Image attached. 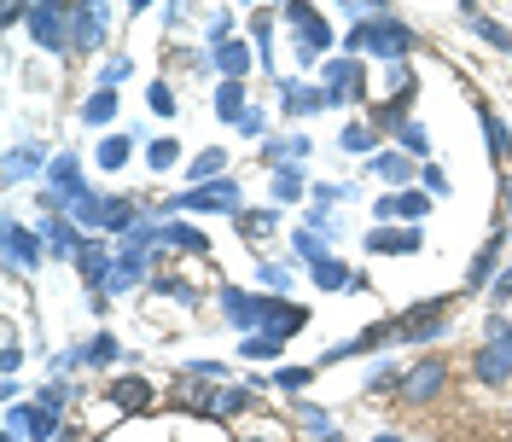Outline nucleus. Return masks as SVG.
Instances as JSON below:
<instances>
[{
	"mask_svg": "<svg viewBox=\"0 0 512 442\" xmlns=\"http://www.w3.org/2000/svg\"><path fill=\"white\" fill-rule=\"evenodd\" d=\"M419 47L414 24H402L396 12H384V18H367V24H355L350 35H344V53L350 59H384V64H408V53Z\"/></svg>",
	"mask_w": 512,
	"mask_h": 442,
	"instance_id": "1",
	"label": "nucleus"
},
{
	"mask_svg": "<svg viewBox=\"0 0 512 442\" xmlns=\"http://www.w3.org/2000/svg\"><path fill=\"white\" fill-rule=\"evenodd\" d=\"M158 216H239V181L222 175L210 187H187V192H175V198H158L152 221Z\"/></svg>",
	"mask_w": 512,
	"mask_h": 442,
	"instance_id": "2",
	"label": "nucleus"
},
{
	"mask_svg": "<svg viewBox=\"0 0 512 442\" xmlns=\"http://www.w3.org/2000/svg\"><path fill=\"white\" fill-rule=\"evenodd\" d=\"M460 297L466 291H448V297H431V303H414L408 315H396L402 344H437V338H448V320H454V303Z\"/></svg>",
	"mask_w": 512,
	"mask_h": 442,
	"instance_id": "3",
	"label": "nucleus"
},
{
	"mask_svg": "<svg viewBox=\"0 0 512 442\" xmlns=\"http://www.w3.org/2000/svg\"><path fill=\"white\" fill-rule=\"evenodd\" d=\"M448 379H454L448 355H437V349H431V355H419L414 367H402V384H396V390H402V402L425 408V402H437V396L448 390Z\"/></svg>",
	"mask_w": 512,
	"mask_h": 442,
	"instance_id": "4",
	"label": "nucleus"
},
{
	"mask_svg": "<svg viewBox=\"0 0 512 442\" xmlns=\"http://www.w3.org/2000/svg\"><path fill=\"white\" fill-rule=\"evenodd\" d=\"M280 18H286L291 30H297V64H303V70H309V64H320V53L332 47V24L320 18L315 6H303V0L280 6Z\"/></svg>",
	"mask_w": 512,
	"mask_h": 442,
	"instance_id": "5",
	"label": "nucleus"
},
{
	"mask_svg": "<svg viewBox=\"0 0 512 442\" xmlns=\"http://www.w3.org/2000/svg\"><path fill=\"white\" fill-rule=\"evenodd\" d=\"M6 437L18 442H59L64 437V419L41 402H6Z\"/></svg>",
	"mask_w": 512,
	"mask_h": 442,
	"instance_id": "6",
	"label": "nucleus"
},
{
	"mask_svg": "<svg viewBox=\"0 0 512 442\" xmlns=\"http://www.w3.org/2000/svg\"><path fill=\"white\" fill-rule=\"evenodd\" d=\"M320 88H326V105H367V64L361 59H326L320 64Z\"/></svg>",
	"mask_w": 512,
	"mask_h": 442,
	"instance_id": "7",
	"label": "nucleus"
},
{
	"mask_svg": "<svg viewBox=\"0 0 512 442\" xmlns=\"http://www.w3.org/2000/svg\"><path fill=\"white\" fill-rule=\"evenodd\" d=\"M390 344H402V326H396V320L361 326L355 338H344V344H332L326 355H320V361H315V373H320V367H338V361H355V355H379V349H390Z\"/></svg>",
	"mask_w": 512,
	"mask_h": 442,
	"instance_id": "8",
	"label": "nucleus"
},
{
	"mask_svg": "<svg viewBox=\"0 0 512 442\" xmlns=\"http://www.w3.org/2000/svg\"><path fill=\"white\" fill-rule=\"evenodd\" d=\"M30 35H35V47H47L53 59L70 53V6H59V0L30 6Z\"/></svg>",
	"mask_w": 512,
	"mask_h": 442,
	"instance_id": "9",
	"label": "nucleus"
},
{
	"mask_svg": "<svg viewBox=\"0 0 512 442\" xmlns=\"http://www.w3.org/2000/svg\"><path fill=\"white\" fill-rule=\"evenodd\" d=\"M431 216V192H384V198H373V227H390V221H408V227H419V221Z\"/></svg>",
	"mask_w": 512,
	"mask_h": 442,
	"instance_id": "10",
	"label": "nucleus"
},
{
	"mask_svg": "<svg viewBox=\"0 0 512 442\" xmlns=\"http://www.w3.org/2000/svg\"><path fill=\"white\" fill-rule=\"evenodd\" d=\"M512 245V227H495L489 239H483V251L472 256V268H466V285L460 291H489L495 285V274H501V256H507Z\"/></svg>",
	"mask_w": 512,
	"mask_h": 442,
	"instance_id": "11",
	"label": "nucleus"
},
{
	"mask_svg": "<svg viewBox=\"0 0 512 442\" xmlns=\"http://www.w3.org/2000/svg\"><path fill=\"white\" fill-rule=\"evenodd\" d=\"M111 6H70V53H99L105 47V30H111V18H105Z\"/></svg>",
	"mask_w": 512,
	"mask_h": 442,
	"instance_id": "12",
	"label": "nucleus"
},
{
	"mask_svg": "<svg viewBox=\"0 0 512 442\" xmlns=\"http://www.w3.org/2000/svg\"><path fill=\"white\" fill-rule=\"evenodd\" d=\"M111 268H117V256H111V239H105V233H88V245H82V256H76V274H82V285H88L94 297H105V285H111Z\"/></svg>",
	"mask_w": 512,
	"mask_h": 442,
	"instance_id": "13",
	"label": "nucleus"
},
{
	"mask_svg": "<svg viewBox=\"0 0 512 442\" xmlns=\"http://www.w3.org/2000/svg\"><path fill=\"white\" fill-rule=\"evenodd\" d=\"M309 326V309L303 303H291V297H274V291H262V332H274L280 344H291L297 332Z\"/></svg>",
	"mask_w": 512,
	"mask_h": 442,
	"instance_id": "14",
	"label": "nucleus"
},
{
	"mask_svg": "<svg viewBox=\"0 0 512 442\" xmlns=\"http://www.w3.org/2000/svg\"><path fill=\"white\" fill-rule=\"evenodd\" d=\"M41 245H47V256H59V262H76L82 256V245H88V233L76 227L70 216H41Z\"/></svg>",
	"mask_w": 512,
	"mask_h": 442,
	"instance_id": "15",
	"label": "nucleus"
},
{
	"mask_svg": "<svg viewBox=\"0 0 512 442\" xmlns=\"http://www.w3.org/2000/svg\"><path fill=\"white\" fill-rule=\"evenodd\" d=\"M419 227H367V256H419Z\"/></svg>",
	"mask_w": 512,
	"mask_h": 442,
	"instance_id": "16",
	"label": "nucleus"
},
{
	"mask_svg": "<svg viewBox=\"0 0 512 442\" xmlns=\"http://www.w3.org/2000/svg\"><path fill=\"white\" fill-rule=\"evenodd\" d=\"M6 262H12V268H41V262H47L41 233L24 227V221H6Z\"/></svg>",
	"mask_w": 512,
	"mask_h": 442,
	"instance_id": "17",
	"label": "nucleus"
},
{
	"mask_svg": "<svg viewBox=\"0 0 512 442\" xmlns=\"http://www.w3.org/2000/svg\"><path fill=\"white\" fill-rule=\"evenodd\" d=\"M274 88H280V99H286V111H291V117H315V111H332V105H326V88H320V82H297V76H280Z\"/></svg>",
	"mask_w": 512,
	"mask_h": 442,
	"instance_id": "18",
	"label": "nucleus"
},
{
	"mask_svg": "<svg viewBox=\"0 0 512 442\" xmlns=\"http://www.w3.org/2000/svg\"><path fill=\"white\" fill-rule=\"evenodd\" d=\"M146 280H152V251H117L105 297H123V291H134V285H146Z\"/></svg>",
	"mask_w": 512,
	"mask_h": 442,
	"instance_id": "19",
	"label": "nucleus"
},
{
	"mask_svg": "<svg viewBox=\"0 0 512 442\" xmlns=\"http://www.w3.org/2000/svg\"><path fill=\"white\" fill-rule=\"evenodd\" d=\"M47 169H53V152H47V146H12L0 175H6V187H18V181H30V175L47 181Z\"/></svg>",
	"mask_w": 512,
	"mask_h": 442,
	"instance_id": "20",
	"label": "nucleus"
},
{
	"mask_svg": "<svg viewBox=\"0 0 512 442\" xmlns=\"http://www.w3.org/2000/svg\"><path fill=\"white\" fill-rule=\"evenodd\" d=\"M222 315H227V326H239V332L251 338V332H262V297L227 285V291H222Z\"/></svg>",
	"mask_w": 512,
	"mask_h": 442,
	"instance_id": "21",
	"label": "nucleus"
},
{
	"mask_svg": "<svg viewBox=\"0 0 512 442\" xmlns=\"http://www.w3.org/2000/svg\"><path fill=\"white\" fill-rule=\"evenodd\" d=\"M315 146H309V134H274L268 146H262V158H268V169H303V158H309Z\"/></svg>",
	"mask_w": 512,
	"mask_h": 442,
	"instance_id": "22",
	"label": "nucleus"
},
{
	"mask_svg": "<svg viewBox=\"0 0 512 442\" xmlns=\"http://www.w3.org/2000/svg\"><path fill=\"white\" fill-rule=\"evenodd\" d=\"M256 402L251 384H216V396H210V413L204 419H216V425H227V419H239V413Z\"/></svg>",
	"mask_w": 512,
	"mask_h": 442,
	"instance_id": "23",
	"label": "nucleus"
},
{
	"mask_svg": "<svg viewBox=\"0 0 512 442\" xmlns=\"http://www.w3.org/2000/svg\"><path fill=\"white\" fill-rule=\"evenodd\" d=\"M472 379L489 384V390H501V384H512V361L501 355V349L478 344V349H472Z\"/></svg>",
	"mask_w": 512,
	"mask_h": 442,
	"instance_id": "24",
	"label": "nucleus"
},
{
	"mask_svg": "<svg viewBox=\"0 0 512 442\" xmlns=\"http://www.w3.org/2000/svg\"><path fill=\"white\" fill-rule=\"evenodd\" d=\"M158 251H187V256H204L210 251V239L192 227V221H163L158 227Z\"/></svg>",
	"mask_w": 512,
	"mask_h": 442,
	"instance_id": "25",
	"label": "nucleus"
},
{
	"mask_svg": "<svg viewBox=\"0 0 512 442\" xmlns=\"http://www.w3.org/2000/svg\"><path fill=\"white\" fill-rule=\"evenodd\" d=\"M210 64L222 70V82H245V70H251V47L233 35V41H222V47H210Z\"/></svg>",
	"mask_w": 512,
	"mask_h": 442,
	"instance_id": "26",
	"label": "nucleus"
},
{
	"mask_svg": "<svg viewBox=\"0 0 512 442\" xmlns=\"http://www.w3.org/2000/svg\"><path fill=\"white\" fill-rule=\"evenodd\" d=\"M367 175H379V181H390V187L408 192V181H414V158H408V152H379V158H367Z\"/></svg>",
	"mask_w": 512,
	"mask_h": 442,
	"instance_id": "27",
	"label": "nucleus"
},
{
	"mask_svg": "<svg viewBox=\"0 0 512 442\" xmlns=\"http://www.w3.org/2000/svg\"><path fill=\"white\" fill-rule=\"evenodd\" d=\"M216 117H222V123H245V117H251V99H245V82H222V88H216Z\"/></svg>",
	"mask_w": 512,
	"mask_h": 442,
	"instance_id": "28",
	"label": "nucleus"
},
{
	"mask_svg": "<svg viewBox=\"0 0 512 442\" xmlns=\"http://www.w3.org/2000/svg\"><path fill=\"white\" fill-rule=\"evenodd\" d=\"M478 123H483V140H489V158L495 163H507L512 158V128L489 111V105H478Z\"/></svg>",
	"mask_w": 512,
	"mask_h": 442,
	"instance_id": "29",
	"label": "nucleus"
},
{
	"mask_svg": "<svg viewBox=\"0 0 512 442\" xmlns=\"http://www.w3.org/2000/svg\"><path fill=\"white\" fill-rule=\"evenodd\" d=\"M338 152H350V158H379V128L373 123H350L338 134Z\"/></svg>",
	"mask_w": 512,
	"mask_h": 442,
	"instance_id": "30",
	"label": "nucleus"
},
{
	"mask_svg": "<svg viewBox=\"0 0 512 442\" xmlns=\"http://www.w3.org/2000/svg\"><path fill=\"white\" fill-rule=\"evenodd\" d=\"M233 227H239V239H268V233L280 227V204H268V210H239Z\"/></svg>",
	"mask_w": 512,
	"mask_h": 442,
	"instance_id": "31",
	"label": "nucleus"
},
{
	"mask_svg": "<svg viewBox=\"0 0 512 442\" xmlns=\"http://www.w3.org/2000/svg\"><path fill=\"white\" fill-rule=\"evenodd\" d=\"M297 425H303V431H309V437L315 442H338V431H332V413L326 408H315V402H303V396H297Z\"/></svg>",
	"mask_w": 512,
	"mask_h": 442,
	"instance_id": "32",
	"label": "nucleus"
},
{
	"mask_svg": "<svg viewBox=\"0 0 512 442\" xmlns=\"http://www.w3.org/2000/svg\"><path fill=\"white\" fill-rule=\"evenodd\" d=\"M408 105H414V99H384V105L367 111V123L379 128V134H402V123H414V117H408Z\"/></svg>",
	"mask_w": 512,
	"mask_h": 442,
	"instance_id": "33",
	"label": "nucleus"
},
{
	"mask_svg": "<svg viewBox=\"0 0 512 442\" xmlns=\"http://www.w3.org/2000/svg\"><path fill=\"white\" fill-rule=\"evenodd\" d=\"M309 280H315L320 291H350V280H355V274L344 268V262H338V256H320L315 268H309Z\"/></svg>",
	"mask_w": 512,
	"mask_h": 442,
	"instance_id": "34",
	"label": "nucleus"
},
{
	"mask_svg": "<svg viewBox=\"0 0 512 442\" xmlns=\"http://www.w3.org/2000/svg\"><path fill=\"white\" fill-rule=\"evenodd\" d=\"M111 402H117V408L146 413V408H152V384H146V379H117V384H111Z\"/></svg>",
	"mask_w": 512,
	"mask_h": 442,
	"instance_id": "35",
	"label": "nucleus"
},
{
	"mask_svg": "<svg viewBox=\"0 0 512 442\" xmlns=\"http://www.w3.org/2000/svg\"><path fill=\"white\" fill-rule=\"evenodd\" d=\"M111 117H117V94H111V88H94V94L82 99V123L88 128H105Z\"/></svg>",
	"mask_w": 512,
	"mask_h": 442,
	"instance_id": "36",
	"label": "nucleus"
},
{
	"mask_svg": "<svg viewBox=\"0 0 512 442\" xmlns=\"http://www.w3.org/2000/svg\"><path fill=\"white\" fill-rule=\"evenodd\" d=\"M251 35H256V59L274 76V12H251Z\"/></svg>",
	"mask_w": 512,
	"mask_h": 442,
	"instance_id": "37",
	"label": "nucleus"
},
{
	"mask_svg": "<svg viewBox=\"0 0 512 442\" xmlns=\"http://www.w3.org/2000/svg\"><path fill=\"white\" fill-rule=\"evenodd\" d=\"M326 245H332V239H320L315 227H297V233H291V251H297V262H309V268H315L320 256H332Z\"/></svg>",
	"mask_w": 512,
	"mask_h": 442,
	"instance_id": "38",
	"label": "nucleus"
},
{
	"mask_svg": "<svg viewBox=\"0 0 512 442\" xmlns=\"http://www.w3.org/2000/svg\"><path fill=\"white\" fill-rule=\"evenodd\" d=\"M268 192H274V204L303 198V169H268Z\"/></svg>",
	"mask_w": 512,
	"mask_h": 442,
	"instance_id": "39",
	"label": "nucleus"
},
{
	"mask_svg": "<svg viewBox=\"0 0 512 442\" xmlns=\"http://www.w3.org/2000/svg\"><path fill=\"white\" fill-rule=\"evenodd\" d=\"M128 152H134V140H128V134H105V140H99V152H94V163H99V169H123Z\"/></svg>",
	"mask_w": 512,
	"mask_h": 442,
	"instance_id": "40",
	"label": "nucleus"
},
{
	"mask_svg": "<svg viewBox=\"0 0 512 442\" xmlns=\"http://www.w3.org/2000/svg\"><path fill=\"white\" fill-rule=\"evenodd\" d=\"M280 338H274V332H251V338H239V355H245V361H280Z\"/></svg>",
	"mask_w": 512,
	"mask_h": 442,
	"instance_id": "41",
	"label": "nucleus"
},
{
	"mask_svg": "<svg viewBox=\"0 0 512 442\" xmlns=\"http://www.w3.org/2000/svg\"><path fill=\"white\" fill-rule=\"evenodd\" d=\"M117 355H123V344H117L111 332H99L94 344H82V367H111Z\"/></svg>",
	"mask_w": 512,
	"mask_h": 442,
	"instance_id": "42",
	"label": "nucleus"
},
{
	"mask_svg": "<svg viewBox=\"0 0 512 442\" xmlns=\"http://www.w3.org/2000/svg\"><path fill=\"white\" fill-rule=\"evenodd\" d=\"M152 291H158V297H169V303H181V309H192V303H198V291H192L181 274H158V280H152Z\"/></svg>",
	"mask_w": 512,
	"mask_h": 442,
	"instance_id": "43",
	"label": "nucleus"
},
{
	"mask_svg": "<svg viewBox=\"0 0 512 442\" xmlns=\"http://www.w3.org/2000/svg\"><path fill=\"white\" fill-rule=\"evenodd\" d=\"M222 169H227V152H198V158H192V187L222 181Z\"/></svg>",
	"mask_w": 512,
	"mask_h": 442,
	"instance_id": "44",
	"label": "nucleus"
},
{
	"mask_svg": "<svg viewBox=\"0 0 512 442\" xmlns=\"http://www.w3.org/2000/svg\"><path fill=\"white\" fill-rule=\"evenodd\" d=\"M146 163H152L158 175H169V169L181 163V140H152V146H146Z\"/></svg>",
	"mask_w": 512,
	"mask_h": 442,
	"instance_id": "45",
	"label": "nucleus"
},
{
	"mask_svg": "<svg viewBox=\"0 0 512 442\" xmlns=\"http://www.w3.org/2000/svg\"><path fill=\"white\" fill-rule=\"evenodd\" d=\"M483 344L501 349V355L512 361V320H507V315H489V326H483Z\"/></svg>",
	"mask_w": 512,
	"mask_h": 442,
	"instance_id": "46",
	"label": "nucleus"
},
{
	"mask_svg": "<svg viewBox=\"0 0 512 442\" xmlns=\"http://www.w3.org/2000/svg\"><path fill=\"white\" fill-rule=\"evenodd\" d=\"M256 280L268 285L274 297H286V291H291V268H286V262H256Z\"/></svg>",
	"mask_w": 512,
	"mask_h": 442,
	"instance_id": "47",
	"label": "nucleus"
},
{
	"mask_svg": "<svg viewBox=\"0 0 512 442\" xmlns=\"http://www.w3.org/2000/svg\"><path fill=\"white\" fill-rule=\"evenodd\" d=\"M396 146H402V152H408V158H425V152H431V134H425V128L419 123H402V134H396Z\"/></svg>",
	"mask_w": 512,
	"mask_h": 442,
	"instance_id": "48",
	"label": "nucleus"
},
{
	"mask_svg": "<svg viewBox=\"0 0 512 442\" xmlns=\"http://www.w3.org/2000/svg\"><path fill=\"white\" fill-rule=\"evenodd\" d=\"M472 30H478L489 47H501V53L512 59V30H507V24H495V18H472Z\"/></svg>",
	"mask_w": 512,
	"mask_h": 442,
	"instance_id": "49",
	"label": "nucleus"
},
{
	"mask_svg": "<svg viewBox=\"0 0 512 442\" xmlns=\"http://www.w3.org/2000/svg\"><path fill=\"white\" fill-rule=\"evenodd\" d=\"M146 105H152V111H158V117H175V111H181V105H175V88H169V82H152V88H146Z\"/></svg>",
	"mask_w": 512,
	"mask_h": 442,
	"instance_id": "50",
	"label": "nucleus"
},
{
	"mask_svg": "<svg viewBox=\"0 0 512 442\" xmlns=\"http://www.w3.org/2000/svg\"><path fill=\"white\" fill-rule=\"evenodd\" d=\"M128 70H134L128 59H105V64H99V88H111V94H117V82H128Z\"/></svg>",
	"mask_w": 512,
	"mask_h": 442,
	"instance_id": "51",
	"label": "nucleus"
},
{
	"mask_svg": "<svg viewBox=\"0 0 512 442\" xmlns=\"http://www.w3.org/2000/svg\"><path fill=\"white\" fill-rule=\"evenodd\" d=\"M419 192H431V198H443V192H448V175L437 169V163H425V169H419Z\"/></svg>",
	"mask_w": 512,
	"mask_h": 442,
	"instance_id": "52",
	"label": "nucleus"
},
{
	"mask_svg": "<svg viewBox=\"0 0 512 442\" xmlns=\"http://www.w3.org/2000/svg\"><path fill=\"white\" fill-rule=\"evenodd\" d=\"M210 41H216V47L233 41V12H216V18H210Z\"/></svg>",
	"mask_w": 512,
	"mask_h": 442,
	"instance_id": "53",
	"label": "nucleus"
},
{
	"mask_svg": "<svg viewBox=\"0 0 512 442\" xmlns=\"http://www.w3.org/2000/svg\"><path fill=\"white\" fill-rule=\"evenodd\" d=\"M489 297H495V303H507V297H512V268H501V274H495V285H489Z\"/></svg>",
	"mask_w": 512,
	"mask_h": 442,
	"instance_id": "54",
	"label": "nucleus"
},
{
	"mask_svg": "<svg viewBox=\"0 0 512 442\" xmlns=\"http://www.w3.org/2000/svg\"><path fill=\"white\" fill-rule=\"evenodd\" d=\"M18 367H24V349H18V344H6V355H0V373H6V379H12V373H18Z\"/></svg>",
	"mask_w": 512,
	"mask_h": 442,
	"instance_id": "55",
	"label": "nucleus"
},
{
	"mask_svg": "<svg viewBox=\"0 0 512 442\" xmlns=\"http://www.w3.org/2000/svg\"><path fill=\"white\" fill-rule=\"evenodd\" d=\"M262 128H268V117H262V111H256V105H251V117H245V123H239V134H245V140H256V134H262Z\"/></svg>",
	"mask_w": 512,
	"mask_h": 442,
	"instance_id": "56",
	"label": "nucleus"
},
{
	"mask_svg": "<svg viewBox=\"0 0 512 442\" xmlns=\"http://www.w3.org/2000/svg\"><path fill=\"white\" fill-rule=\"evenodd\" d=\"M495 198H501V216H512V175L501 181V192H495Z\"/></svg>",
	"mask_w": 512,
	"mask_h": 442,
	"instance_id": "57",
	"label": "nucleus"
},
{
	"mask_svg": "<svg viewBox=\"0 0 512 442\" xmlns=\"http://www.w3.org/2000/svg\"><path fill=\"white\" fill-rule=\"evenodd\" d=\"M367 442H408L402 431H379V437H367Z\"/></svg>",
	"mask_w": 512,
	"mask_h": 442,
	"instance_id": "58",
	"label": "nucleus"
},
{
	"mask_svg": "<svg viewBox=\"0 0 512 442\" xmlns=\"http://www.w3.org/2000/svg\"><path fill=\"white\" fill-rule=\"evenodd\" d=\"M59 442H88V431H70V425H64V437Z\"/></svg>",
	"mask_w": 512,
	"mask_h": 442,
	"instance_id": "59",
	"label": "nucleus"
},
{
	"mask_svg": "<svg viewBox=\"0 0 512 442\" xmlns=\"http://www.w3.org/2000/svg\"><path fill=\"white\" fill-rule=\"evenodd\" d=\"M245 442H280V437H245Z\"/></svg>",
	"mask_w": 512,
	"mask_h": 442,
	"instance_id": "60",
	"label": "nucleus"
}]
</instances>
